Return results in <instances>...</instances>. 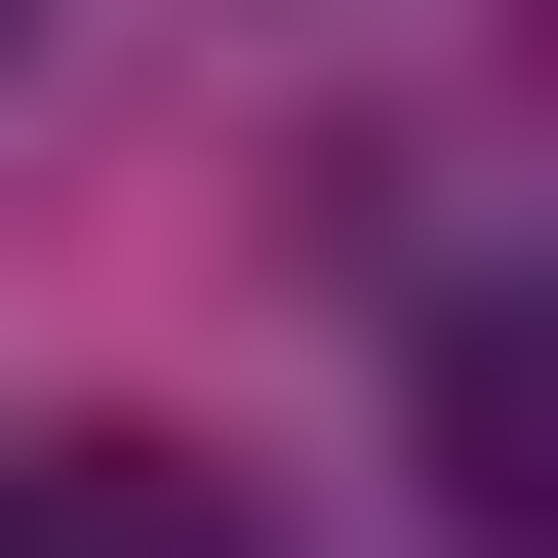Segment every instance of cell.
Wrapping results in <instances>:
<instances>
[{
  "label": "cell",
  "instance_id": "obj_1",
  "mask_svg": "<svg viewBox=\"0 0 558 558\" xmlns=\"http://www.w3.org/2000/svg\"><path fill=\"white\" fill-rule=\"evenodd\" d=\"M0 558H279L199 439H0Z\"/></svg>",
  "mask_w": 558,
  "mask_h": 558
},
{
  "label": "cell",
  "instance_id": "obj_2",
  "mask_svg": "<svg viewBox=\"0 0 558 558\" xmlns=\"http://www.w3.org/2000/svg\"><path fill=\"white\" fill-rule=\"evenodd\" d=\"M0 81H40V0H0Z\"/></svg>",
  "mask_w": 558,
  "mask_h": 558
}]
</instances>
